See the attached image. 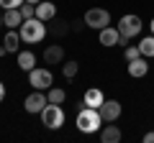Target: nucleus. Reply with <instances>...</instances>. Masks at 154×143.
I'll list each match as a JSON object with an SVG mask.
<instances>
[{
    "label": "nucleus",
    "instance_id": "obj_4",
    "mask_svg": "<svg viewBox=\"0 0 154 143\" xmlns=\"http://www.w3.org/2000/svg\"><path fill=\"white\" fill-rule=\"evenodd\" d=\"M38 118H41V125L46 130H59L64 125V110H62V105H54V102L46 105L44 110L38 112Z\"/></svg>",
    "mask_w": 154,
    "mask_h": 143
},
{
    "label": "nucleus",
    "instance_id": "obj_14",
    "mask_svg": "<svg viewBox=\"0 0 154 143\" xmlns=\"http://www.w3.org/2000/svg\"><path fill=\"white\" fill-rule=\"evenodd\" d=\"M21 33H18V28H8V33H5V41H3V46L8 49V54H18L21 51Z\"/></svg>",
    "mask_w": 154,
    "mask_h": 143
},
{
    "label": "nucleus",
    "instance_id": "obj_16",
    "mask_svg": "<svg viewBox=\"0 0 154 143\" xmlns=\"http://www.w3.org/2000/svg\"><path fill=\"white\" fill-rule=\"evenodd\" d=\"M3 23H5V28H21V23H23L21 8H11V10H5V13H3Z\"/></svg>",
    "mask_w": 154,
    "mask_h": 143
},
{
    "label": "nucleus",
    "instance_id": "obj_9",
    "mask_svg": "<svg viewBox=\"0 0 154 143\" xmlns=\"http://www.w3.org/2000/svg\"><path fill=\"white\" fill-rule=\"evenodd\" d=\"M98 41L105 46V49L118 46V44H121V31L113 28V26H105V28H100V31H98Z\"/></svg>",
    "mask_w": 154,
    "mask_h": 143
},
{
    "label": "nucleus",
    "instance_id": "obj_12",
    "mask_svg": "<svg viewBox=\"0 0 154 143\" xmlns=\"http://www.w3.org/2000/svg\"><path fill=\"white\" fill-rule=\"evenodd\" d=\"M36 18H38V21H44V23L54 21V18H57V5H54V3H49V0L36 3Z\"/></svg>",
    "mask_w": 154,
    "mask_h": 143
},
{
    "label": "nucleus",
    "instance_id": "obj_18",
    "mask_svg": "<svg viewBox=\"0 0 154 143\" xmlns=\"http://www.w3.org/2000/svg\"><path fill=\"white\" fill-rule=\"evenodd\" d=\"M139 51H141V56H146V59H152L154 56V33H149V36H144L141 41H139Z\"/></svg>",
    "mask_w": 154,
    "mask_h": 143
},
{
    "label": "nucleus",
    "instance_id": "obj_24",
    "mask_svg": "<svg viewBox=\"0 0 154 143\" xmlns=\"http://www.w3.org/2000/svg\"><path fill=\"white\" fill-rule=\"evenodd\" d=\"M26 0H0V8L3 10H11V8H21Z\"/></svg>",
    "mask_w": 154,
    "mask_h": 143
},
{
    "label": "nucleus",
    "instance_id": "obj_30",
    "mask_svg": "<svg viewBox=\"0 0 154 143\" xmlns=\"http://www.w3.org/2000/svg\"><path fill=\"white\" fill-rule=\"evenodd\" d=\"M26 3H31V5H36V3H41V0H26Z\"/></svg>",
    "mask_w": 154,
    "mask_h": 143
},
{
    "label": "nucleus",
    "instance_id": "obj_27",
    "mask_svg": "<svg viewBox=\"0 0 154 143\" xmlns=\"http://www.w3.org/2000/svg\"><path fill=\"white\" fill-rule=\"evenodd\" d=\"M5 100V82H0V102Z\"/></svg>",
    "mask_w": 154,
    "mask_h": 143
},
{
    "label": "nucleus",
    "instance_id": "obj_28",
    "mask_svg": "<svg viewBox=\"0 0 154 143\" xmlns=\"http://www.w3.org/2000/svg\"><path fill=\"white\" fill-rule=\"evenodd\" d=\"M149 33H154V18L149 21Z\"/></svg>",
    "mask_w": 154,
    "mask_h": 143
},
{
    "label": "nucleus",
    "instance_id": "obj_10",
    "mask_svg": "<svg viewBox=\"0 0 154 143\" xmlns=\"http://www.w3.org/2000/svg\"><path fill=\"white\" fill-rule=\"evenodd\" d=\"M64 61V46L62 44H51L44 49V64L46 66H54V64H62Z\"/></svg>",
    "mask_w": 154,
    "mask_h": 143
},
{
    "label": "nucleus",
    "instance_id": "obj_26",
    "mask_svg": "<svg viewBox=\"0 0 154 143\" xmlns=\"http://www.w3.org/2000/svg\"><path fill=\"white\" fill-rule=\"evenodd\" d=\"M144 143H154V130H149V133H144Z\"/></svg>",
    "mask_w": 154,
    "mask_h": 143
},
{
    "label": "nucleus",
    "instance_id": "obj_25",
    "mask_svg": "<svg viewBox=\"0 0 154 143\" xmlns=\"http://www.w3.org/2000/svg\"><path fill=\"white\" fill-rule=\"evenodd\" d=\"M82 28H85V21H72L69 31H82Z\"/></svg>",
    "mask_w": 154,
    "mask_h": 143
},
{
    "label": "nucleus",
    "instance_id": "obj_19",
    "mask_svg": "<svg viewBox=\"0 0 154 143\" xmlns=\"http://www.w3.org/2000/svg\"><path fill=\"white\" fill-rule=\"evenodd\" d=\"M46 100L54 102V105H62L67 100V92H64V89H59V87H49V89H46Z\"/></svg>",
    "mask_w": 154,
    "mask_h": 143
},
{
    "label": "nucleus",
    "instance_id": "obj_29",
    "mask_svg": "<svg viewBox=\"0 0 154 143\" xmlns=\"http://www.w3.org/2000/svg\"><path fill=\"white\" fill-rule=\"evenodd\" d=\"M8 54V49H5V46H0V56H5Z\"/></svg>",
    "mask_w": 154,
    "mask_h": 143
},
{
    "label": "nucleus",
    "instance_id": "obj_31",
    "mask_svg": "<svg viewBox=\"0 0 154 143\" xmlns=\"http://www.w3.org/2000/svg\"><path fill=\"white\" fill-rule=\"evenodd\" d=\"M3 26H5V23H3V13H0V28H3Z\"/></svg>",
    "mask_w": 154,
    "mask_h": 143
},
{
    "label": "nucleus",
    "instance_id": "obj_13",
    "mask_svg": "<svg viewBox=\"0 0 154 143\" xmlns=\"http://www.w3.org/2000/svg\"><path fill=\"white\" fill-rule=\"evenodd\" d=\"M98 136H100L103 143H118L121 141V128L113 125V123H103V128L98 130Z\"/></svg>",
    "mask_w": 154,
    "mask_h": 143
},
{
    "label": "nucleus",
    "instance_id": "obj_5",
    "mask_svg": "<svg viewBox=\"0 0 154 143\" xmlns=\"http://www.w3.org/2000/svg\"><path fill=\"white\" fill-rule=\"evenodd\" d=\"M28 84L33 89H49L54 84V74H51L49 66H33L28 72Z\"/></svg>",
    "mask_w": 154,
    "mask_h": 143
},
{
    "label": "nucleus",
    "instance_id": "obj_15",
    "mask_svg": "<svg viewBox=\"0 0 154 143\" xmlns=\"http://www.w3.org/2000/svg\"><path fill=\"white\" fill-rule=\"evenodd\" d=\"M82 102L88 105V107H95V110H98L100 105L105 102V95H103V89H98V87L88 89V92H85V97H82Z\"/></svg>",
    "mask_w": 154,
    "mask_h": 143
},
{
    "label": "nucleus",
    "instance_id": "obj_2",
    "mask_svg": "<svg viewBox=\"0 0 154 143\" xmlns=\"http://www.w3.org/2000/svg\"><path fill=\"white\" fill-rule=\"evenodd\" d=\"M75 125H77V130L80 133H98L100 128H103V118H100V112L95 110V107H80L77 110V118H75Z\"/></svg>",
    "mask_w": 154,
    "mask_h": 143
},
{
    "label": "nucleus",
    "instance_id": "obj_11",
    "mask_svg": "<svg viewBox=\"0 0 154 143\" xmlns=\"http://www.w3.org/2000/svg\"><path fill=\"white\" fill-rule=\"evenodd\" d=\"M146 74H149V61H146V56H139V59L128 61V77L141 79V77H146Z\"/></svg>",
    "mask_w": 154,
    "mask_h": 143
},
{
    "label": "nucleus",
    "instance_id": "obj_17",
    "mask_svg": "<svg viewBox=\"0 0 154 143\" xmlns=\"http://www.w3.org/2000/svg\"><path fill=\"white\" fill-rule=\"evenodd\" d=\"M18 66L23 72H31L36 66V54L33 51H18Z\"/></svg>",
    "mask_w": 154,
    "mask_h": 143
},
{
    "label": "nucleus",
    "instance_id": "obj_1",
    "mask_svg": "<svg viewBox=\"0 0 154 143\" xmlns=\"http://www.w3.org/2000/svg\"><path fill=\"white\" fill-rule=\"evenodd\" d=\"M46 31H49L46 23L38 21L36 16H33V18H26V21L21 23V28H18L23 44H41V41L46 39Z\"/></svg>",
    "mask_w": 154,
    "mask_h": 143
},
{
    "label": "nucleus",
    "instance_id": "obj_23",
    "mask_svg": "<svg viewBox=\"0 0 154 143\" xmlns=\"http://www.w3.org/2000/svg\"><path fill=\"white\" fill-rule=\"evenodd\" d=\"M21 16H23V21H26V18H33V16H36V5L23 3V5H21Z\"/></svg>",
    "mask_w": 154,
    "mask_h": 143
},
{
    "label": "nucleus",
    "instance_id": "obj_7",
    "mask_svg": "<svg viewBox=\"0 0 154 143\" xmlns=\"http://www.w3.org/2000/svg\"><path fill=\"white\" fill-rule=\"evenodd\" d=\"M46 105H49V100H46L44 89H33V92L23 100V107H26V112H31V115H38Z\"/></svg>",
    "mask_w": 154,
    "mask_h": 143
},
{
    "label": "nucleus",
    "instance_id": "obj_21",
    "mask_svg": "<svg viewBox=\"0 0 154 143\" xmlns=\"http://www.w3.org/2000/svg\"><path fill=\"white\" fill-rule=\"evenodd\" d=\"M49 31L54 33V36H64V33L69 31V23H67V21H59V23H54V26H51Z\"/></svg>",
    "mask_w": 154,
    "mask_h": 143
},
{
    "label": "nucleus",
    "instance_id": "obj_6",
    "mask_svg": "<svg viewBox=\"0 0 154 143\" xmlns=\"http://www.w3.org/2000/svg\"><path fill=\"white\" fill-rule=\"evenodd\" d=\"M82 21H85V26H88V28L100 31V28L110 26V13L105 10V8H90V10L82 16Z\"/></svg>",
    "mask_w": 154,
    "mask_h": 143
},
{
    "label": "nucleus",
    "instance_id": "obj_8",
    "mask_svg": "<svg viewBox=\"0 0 154 143\" xmlns=\"http://www.w3.org/2000/svg\"><path fill=\"white\" fill-rule=\"evenodd\" d=\"M98 112H100V118H103V123H116L121 118V102H118V100H105L98 107Z\"/></svg>",
    "mask_w": 154,
    "mask_h": 143
},
{
    "label": "nucleus",
    "instance_id": "obj_3",
    "mask_svg": "<svg viewBox=\"0 0 154 143\" xmlns=\"http://www.w3.org/2000/svg\"><path fill=\"white\" fill-rule=\"evenodd\" d=\"M116 28L121 31V44L128 46V41L136 39L139 33H141L144 23H141V18H139L136 13H126V16H121V21H118V26H116Z\"/></svg>",
    "mask_w": 154,
    "mask_h": 143
},
{
    "label": "nucleus",
    "instance_id": "obj_22",
    "mask_svg": "<svg viewBox=\"0 0 154 143\" xmlns=\"http://www.w3.org/2000/svg\"><path fill=\"white\" fill-rule=\"evenodd\" d=\"M141 56V51H139V46H126V51H123V59L126 61H134Z\"/></svg>",
    "mask_w": 154,
    "mask_h": 143
},
{
    "label": "nucleus",
    "instance_id": "obj_20",
    "mask_svg": "<svg viewBox=\"0 0 154 143\" xmlns=\"http://www.w3.org/2000/svg\"><path fill=\"white\" fill-rule=\"evenodd\" d=\"M77 72H80V64L77 61H62V74H64V79H72V77H77Z\"/></svg>",
    "mask_w": 154,
    "mask_h": 143
}]
</instances>
